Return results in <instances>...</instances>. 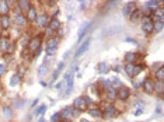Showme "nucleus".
I'll use <instances>...</instances> for the list:
<instances>
[{"label": "nucleus", "instance_id": "obj_8", "mask_svg": "<svg viewBox=\"0 0 164 122\" xmlns=\"http://www.w3.org/2000/svg\"><path fill=\"white\" fill-rule=\"evenodd\" d=\"M73 108H74L77 112L87 111V102H86L84 97H77V98L73 101Z\"/></svg>", "mask_w": 164, "mask_h": 122}, {"label": "nucleus", "instance_id": "obj_14", "mask_svg": "<svg viewBox=\"0 0 164 122\" xmlns=\"http://www.w3.org/2000/svg\"><path fill=\"white\" fill-rule=\"evenodd\" d=\"M9 48H10V40L2 36V38H0V52L6 53L7 51H9Z\"/></svg>", "mask_w": 164, "mask_h": 122}, {"label": "nucleus", "instance_id": "obj_15", "mask_svg": "<svg viewBox=\"0 0 164 122\" xmlns=\"http://www.w3.org/2000/svg\"><path fill=\"white\" fill-rule=\"evenodd\" d=\"M14 23H16V25L25 27V24H27V18H25V17H24L21 13H16V14H14Z\"/></svg>", "mask_w": 164, "mask_h": 122}, {"label": "nucleus", "instance_id": "obj_32", "mask_svg": "<svg viewBox=\"0 0 164 122\" xmlns=\"http://www.w3.org/2000/svg\"><path fill=\"white\" fill-rule=\"evenodd\" d=\"M161 30H163V23H158V21H156V23H154L153 31H156V32H160Z\"/></svg>", "mask_w": 164, "mask_h": 122}, {"label": "nucleus", "instance_id": "obj_9", "mask_svg": "<svg viewBox=\"0 0 164 122\" xmlns=\"http://www.w3.org/2000/svg\"><path fill=\"white\" fill-rule=\"evenodd\" d=\"M129 97H131V90H129L128 87L121 86L118 90H116V98H119V100H122V101H125V100H128Z\"/></svg>", "mask_w": 164, "mask_h": 122}, {"label": "nucleus", "instance_id": "obj_40", "mask_svg": "<svg viewBox=\"0 0 164 122\" xmlns=\"http://www.w3.org/2000/svg\"><path fill=\"white\" fill-rule=\"evenodd\" d=\"M0 38H2V31H0Z\"/></svg>", "mask_w": 164, "mask_h": 122}, {"label": "nucleus", "instance_id": "obj_37", "mask_svg": "<svg viewBox=\"0 0 164 122\" xmlns=\"http://www.w3.org/2000/svg\"><path fill=\"white\" fill-rule=\"evenodd\" d=\"M156 112H157V114H160V112H161V107H158V108L156 109Z\"/></svg>", "mask_w": 164, "mask_h": 122}, {"label": "nucleus", "instance_id": "obj_34", "mask_svg": "<svg viewBox=\"0 0 164 122\" xmlns=\"http://www.w3.org/2000/svg\"><path fill=\"white\" fill-rule=\"evenodd\" d=\"M63 66H65V60H62V62L58 65V69H56V72H59V73H60V70L63 69Z\"/></svg>", "mask_w": 164, "mask_h": 122}, {"label": "nucleus", "instance_id": "obj_25", "mask_svg": "<svg viewBox=\"0 0 164 122\" xmlns=\"http://www.w3.org/2000/svg\"><path fill=\"white\" fill-rule=\"evenodd\" d=\"M87 112H89V115L94 116V118H101L102 116V112L100 108H93V109H87Z\"/></svg>", "mask_w": 164, "mask_h": 122}, {"label": "nucleus", "instance_id": "obj_39", "mask_svg": "<svg viewBox=\"0 0 164 122\" xmlns=\"http://www.w3.org/2000/svg\"><path fill=\"white\" fill-rule=\"evenodd\" d=\"M82 122H89V121H86V119H82Z\"/></svg>", "mask_w": 164, "mask_h": 122}, {"label": "nucleus", "instance_id": "obj_28", "mask_svg": "<svg viewBox=\"0 0 164 122\" xmlns=\"http://www.w3.org/2000/svg\"><path fill=\"white\" fill-rule=\"evenodd\" d=\"M48 70H49V67H48V59L45 60V62H44V65L42 66H40V69H38V74H46V73H48Z\"/></svg>", "mask_w": 164, "mask_h": 122}, {"label": "nucleus", "instance_id": "obj_36", "mask_svg": "<svg viewBox=\"0 0 164 122\" xmlns=\"http://www.w3.org/2000/svg\"><path fill=\"white\" fill-rule=\"evenodd\" d=\"M36 102H38V100H34V102H32V105H31V107H35V105H36Z\"/></svg>", "mask_w": 164, "mask_h": 122}, {"label": "nucleus", "instance_id": "obj_4", "mask_svg": "<svg viewBox=\"0 0 164 122\" xmlns=\"http://www.w3.org/2000/svg\"><path fill=\"white\" fill-rule=\"evenodd\" d=\"M154 28V21L150 16H144L142 17V30L146 34H151Z\"/></svg>", "mask_w": 164, "mask_h": 122}, {"label": "nucleus", "instance_id": "obj_19", "mask_svg": "<svg viewBox=\"0 0 164 122\" xmlns=\"http://www.w3.org/2000/svg\"><path fill=\"white\" fill-rule=\"evenodd\" d=\"M105 97H107V100H109V101H112V100L116 98V90L114 89V87H109V89L105 90Z\"/></svg>", "mask_w": 164, "mask_h": 122}, {"label": "nucleus", "instance_id": "obj_17", "mask_svg": "<svg viewBox=\"0 0 164 122\" xmlns=\"http://www.w3.org/2000/svg\"><path fill=\"white\" fill-rule=\"evenodd\" d=\"M59 27H60V21L58 20V18H52V20H49V23H48V30L49 31L59 30Z\"/></svg>", "mask_w": 164, "mask_h": 122}, {"label": "nucleus", "instance_id": "obj_10", "mask_svg": "<svg viewBox=\"0 0 164 122\" xmlns=\"http://www.w3.org/2000/svg\"><path fill=\"white\" fill-rule=\"evenodd\" d=\"M90 25H91V23H90V21H84V23L80 25L79 32H77V40H79V42L83 40V38H84V35L87 34V31L90 30Z\"/></svg>", "mask_w": 164, "mask_h": 122}, {"label": "nucleus", "instance_id": "obj_1", "mask_svg": "<svg viewBox=\"0 0 164 122\" xmlns=\"http://www.w3.org/2000/svg\"><path fill=\"white\" fill-rule=\"evenodd\" d=\"M59 115H60V121L70 122V119H73L74 116L79 115V112L76 111L73 107H66L65 109H62V111L59 112Z\"/></svg>", "mask_w": 164, "mask_h": 122}, {"label": "nucleus", "instance_id": "obj_13", "mask_svg": "<svg viewBox=\"0 0 164 122\" xmlns=\"http://www.w3.org/2000/svg\"><path fill=\"white\" fill-rule=\"evenodd\" d=\"M135 10H136V3H135V2H129V3H126L124 6V10H122V13H124V16L129 17Z\"/></svg>", "mask_w": 164, "mask_h": 122}, {"label": "nucleus", "instance_id": "obj_24", "mask_svg": "<svg viewBox=\"0 0 164 122\" xmlns=\"http://www.w3.org/2000/svg\"><path fill=\"white\" fill-rule=\"evenodd\" d=\"M154 93H157V94H163L164 93V82H156L154 83Z\"/></svg>", "mask_w": 164, "mask_h": 122}, {"label": "nucleus", "instance_id": "obj_26", "mask_svg": "<svg viewBox=\"0 0 164 122\" xmlns=\"http://www.w3.org/2000/svg\"><path fill=\"white\" fill-rule=\"evenodd\" d=\"M154 77L157 79V82H163L164 80V69L160 67L158 70H154Z\"/></svg>", "mask_w": 164, "mask_h": 122}, {"label": "nucleus", "instance_id": "obj_22", "mask_svg": "<svg viewBox=\"0 0 164 122\" xmlns=\"http://www.w3.org/2000/svg\"><path fill=\"white\" fill-rule=\"evenodd\" d=\"M97 70H98V73H108L109 72V66L107 62H100L98 65H97Z\"/></svg>", "mask_w": 164, "mask_h": 122}, {"label": "nucleus", "instance_id": "obj_23", "mask_svg": "<svg viewBox=\"0 0 164 122\" xmlns=\"http://www.w3.org/2000/svg\"><path fill=\"white\" fill-rule=\"evenodd\" d=\"M18 9H20V10H30L31 9V4H30V2H28V0H20V2H18Z\"/></svg>", "mask_w": 164, "mask_h": 122}, {"label": "nucleus", "instance_id": "obj_16", "mask_svg": "<svg viewBox=\"0 0 164 122\" xmlns=\"http://www.w3.org/2000/svg\"><path fill=\"white\" fill-rule=\"evenodd\" d=\"M10 11V6H9V2H4V0H0V17L7 16Z\"/></svg>", "mask_w": 164, "mask_h": 122}, {"label": "nucleus", "instance_id": "obj_5", "mask_svg": "<svg viewBox=\"0 0 164 122\" xmlns=\"http://www.w3.org/2000/svg\"><path fill=\"white\" fill-rule=\"evenodd\" d=\"M58 46H59V40L56 38V36H51L49 40L46 41V55L51 56L56 52L58 49Z\"/></svg>", "mask_w": 164, "mask_h": 122}, {"label": "nucleus", "instance_id": "obj_27", "mask_svg": "<svg viewBox=\"0 0 164 122\" xmlns=\"http://www.w3.org/2000/svg\"><path fill=\"white\" fill-rule=\"evenodd\" d=\"M142 14H143V11H142V10H139V9H136V10H135L133 13L131 14V20H132V21H136V20H139V18H142V17H143V16H142Z\"/></svg>", "mask_w": 164, "mask_h": 122}, {"label": "nucleus", "instance_id": "obj_11", "mask_svg": "<svg viewBox=\"0 0 164 122\" xmlns=\"http://www.w3.org/2000/svg\"><path fill=\"white\" fill-rule=\"evenodd\" d=\"M36 27H40V28H45V27H48V23H49V16L48 14H40V16L36 17Z\"/></svg>", "mask_w": 164, "mask_h": 122}, {"label": "nucleus", "instance_id": "obj_12", "mask_svg": "<svg viewBox=\"0 0 164 122\" xmlns=\"http://www.w3.org/2000/svg\"><path fill=\"white\" fill-rule=\"evenodd\" d=\"M142 87H143L146 94H153L154 93V82L151 79H146L144 82H142Z\"/></svg>", "mask_w": 164, "mask_h": 122}, {"label": "nucleus", "instance_id": "obj_21", "mask_svg": "<svg viewBox=\"0 0 164 122\" xmlns=\"http://www.w3.org/2000/svg\"><path fill=\"white\" fill-rule=\"evenodd\" d=\"M36 17H38V14H36V10L35 9H34V7H31L30 10L27 11V20L28 21H35L36 20Z\"/></svg>", "mask_w": 164, "mask_h": 122}, {"label": "nucleus", "instance_id": "obj_7", "mask_svg": "<svg viewBox=\"0 0 164 122\" xmlns=\"http://www.w3.org/2000/svg\"><path fill=\"white\" fill-rule=\"evenodd\" d=\"M90 42H91V38H90V36H87V40H86L84 42L80 44V46L77 48V51L74 52V60L77 59V58H80V56H82L84 52H87V49H89V46H90Z\"/></svg>", "mask_w": 164, "mask_h": 122}, {"label": "nucleus", "instance_id": "obj_6", "mask_svg": "<svg viewBox=\"0 0 164 122\" xmlns=\"http://www.w3.org/2000/svg\"><path fill=\"white\" fill-rule=\"evenodd\" d=\"M41 44H42V40H41V35H35L31 38L30 44H28V51L30 52H36V51L41 48Z\"/></svg>", "mask_w": 164, "mask_h": 122}, {"label": "nucleus", "instance_id": "obj_18", "mask_svg": "<svg viewBox=\"0 0 164 122\" xmlns=\"http://www.w3.org/2000/svg\"><path fill=\"white\" fill-rule=\"evenodd\" d=\"M0 28H2V30H7V28H10V17L9 16L0 17Z\"/></svg>", "mask_w": 164, "mask_h": 122}, {"label": "nucleus", "instance_id": "obj_2", "mask_svg": "<svg viewBox=\"0 0 164 122\" xmlns=\"http://www.w3.org/2000/svg\"><path fill=\"white\" fill-rule=\"evenodd\" d=\"M144 69L143 65H135V63H126L125 66V72L129 77H136L138 74H140V72Z\"/></svg>", "mask_w": 164, "mask_h": 122}, {"label": "nucleus", "instance_id": "obj_20", "mask_svg": "<svg viewBox=\"0 0 164 122\" xmlns=\"http://www.w3.org/2000/svg\"><path fill=\"white\" fill-rule=\"evenodd\" d=\"M139 58L138 53H135V52H128L126 55H125V62L126 63H135V60Z\"/></svg>", "mask_w": 164, "mask_h": 122}, {"label": "nucleus", "instance_id": "obj_38", "mask_svg": "<svg viewBox=\"0 0 164 122\" xmlns=\"http://www.w3.org/2000/svg\"><path fill=\"white\" fill-rule=\"evenodd\" d=\"M38 122H46V121H45V119H44V116H42V118H40V119H38Z\"/></svg>", "mask_w": 164, "mask_h": 122}, {"label": "nucleus", "instance_id": "obj_33", "mask_svg": "<svg viewBox=\"0 0 164 122\" xmlns=\"http://www.w3.org/2000/svg\"><path fill=\"white\" fill-rule=\"evenodd\" d=\"M51 121H52V122H60V115H59V112L53 114V115L51 116Z\"/></svg>", "mask_w": 164, "mask_h": 122}, {"label": "nucleus", "instance_id": "obj_29", "mask_svg": "<svg viewBox=\"0 0 164 122\" xmlns=\"http://www.w3.org/2000/svg\"><path fill=\"white\" fill-rule=\"evenodd\" d=\"M2 111H3V115L6 116V118H11V116H13V111H11V108L9 105H4Z\"/></svg>", "mask_w": 164, "mask_h": 122}, {"label": "nucleus", "instance_id": "obj_30", "mask_svg": "<svg viewBox=\"0 0 164 122\" xmlns=\"http://www.w3.org/2000/svg\"><path fill=\"white\" fill-rule=\"evenodd\" d=\"M20 80H21V77H20V74H14L13 77H11V82H10V84L11 86H17L18 83H20Z\"/></svg>", "mask_w": 164, "mask_h": 122}, {"label": "nucleus", "instance_id": "obj_31", "mask_svg": "<svg viewBox=\"0 0 164 122\" xmlns=\"http://www.w3.org/2000/svg\"><path fill=\"white\" fill-rule=\"evenodd\" d=\"M45 111H46V105H45V104H41L40 108L35 111V115H44V114H45Z\"/></svg>", "mask_w": 164, "mask_h": 122}, {"label": "nucleus", "instance_id": "obj_35", "mask_svg": "<svg viewBox=\"0 0 164 122\" xmlns=\"http://www.w3.org/2000/svg\"><path fill=\"white\" fill-rule=\"evenodd\" d=\"M4 73H6V66H4V65H0V77L3 76Z\"/></svg>", "mask_w": 164, "mask_h": 122}, {"label": "nucleus", "instance_id": "obj_3", "mask_svg": "<svg viewBox=\"0 0 164 122\" xmlns=\"http://www.w3.org/2000/svg\"><path fill=\"white\" fill-rule=\"evenodd\" d=\"M101 112H102V118H107V119L115 118V116H118V114H119V111L115 108L112 104H105V105L102 107Z\"/></svg>", "mask_w": 164, "mask_h": 122}]
</instances>
